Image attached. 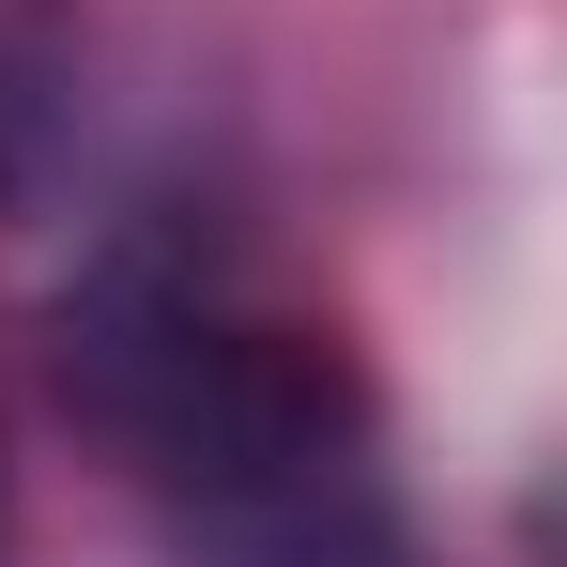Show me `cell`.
Returning <instances> with one entry per match:
<instances>
[]
</instances>
